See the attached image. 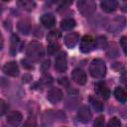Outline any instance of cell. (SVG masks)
<instances>
[{"instance_id":"cell-34","label":"cell","mask_w":127,"mask_h":127,"mask_svg":"<svg viewBox=\"0 0 127 127\" xmlns=\"http://www.w3.org/2000/svg\"><path fill=\"white\" fill-rule=\"evenodd\" d=\"M3 1H5V2H7V1H10V0H3Z\"/></svg>"},{"instance_id":"cell-29","label":"cell","mask_w":127,"mask_h":127,"mask_svg":"<svg viewBox=\"0 0 127 127\" xmlns=\"http://www.w3.org/2000/svg\"><path fill=\"white\" fill-rule=\"evenodd\" d=\"M103 124H104V117L103 116H99L98 118H96L95 121H94V123H93V125L94 126H97V127L103 126Z\"/></svg>"},{"instance_id":"cell-33","label":"cell","mask_w":127,"mask_h":127,"mask_svg":"<svg viewBox=\"0 0 127 127\" xmlns=\"http://www.w3.org/2000/svg\"><path fill=\"white\" fill-rule=\"evenodd\" d=\"M49 66H50V61H46V62L44 63V65H43L44 69H46V68L49 67Z\"/></svg>"},{"instance_id":"cell-13","label":"cell","mask_w":127,"mask_h":127,"mask_svg":"<svg viewBox=\"0 0 127 127\" xmlns=\"http://www.w3.org/2000/svg\"><path fill=\"white\" fill-rule=\"evenodd\" d=\"M21 121H22V114L19 111H12L7 116V122L12 126L19 125Z\"/></svg>"},{"instance_id":"cell-2","label":"cell","mask_w":127,"mask_h":127,"mask_svg":"<svg viewBox=\"0 0 127 127\" xmlns=\"http://www.w3.org/2000/svg\"><path fill=\"white\" fill-rule=\"evenodd\" d=\"M27 56L33 61H39L44 56V49L40 43H30L27 49Z\"/></svg>"},{"instance_id":"cell-5","label":"cell","mask_w":127,"mask_h":127,"mask_svg":"<svg viewBox=\"0 0 127 127\" xmlns=\"http://www.w3.org/2000/svg\"><path fill=\"white\" fill-rule=\"evenodd\" d=\"M67 67L66 64V54L64 52H61L56 56L55 59V69L59 72L65 71Z\"/></svg>"},{"instance_id":"cell-27","label":"cell","mask_w":127,"mask_h":127,"mask_svg":"<svg viewBox=\"0 0 127 127\" xmlns=\"http://www.w3.org/2000/svg\"><path fill=\"white\" fill-rule=\"evenodd\" d=\"M120 44H121V47H122L125 55L127 56V37H122L121 41H120Z\"/></svg>"},{"instance_id":"cell-9","label":"cell","mask_w":127,"mask_h":127,"mask_svg":"<svg viewBox=\"0 0 127 127\" xmlns=\"http://www.w3.org/2000/svg\"><path fill=\"white\" fill-rule=\"evenodd\" d=\"M71 78L75 83H77L79 85H82L86 82V74L81 68L73 69L71 72Z\"/></svg>"},{"instance_id":"cell-10","label":"cell","mask_w":127,"mask_h":127,"mask_svg":"<svg viewBox=\"0 0 127 127\" xmlns=\"http://www.w3.org/2000/svg\"><path fill=\"white\" fill-rule=\"evenodd\" d=\"M3 71L5 74L10 75V76H17L19 74V67L15 62H9L4 64L3 66Z\"/></svg>"},{"instance_id":"cell-30","label":"cell","mask_w":127,"mask_h":127,"mask_svg":"<svg viewBox=\"0 0 127 127\" xmlns=\"http://www.w3.org/2000/svg\"><path fill=\"white\" fill-rule=\"evenodd\" d=\"M121 81L127 85V71H124L121 75Z\"/></svg>"},{"instance_id":"cell-3","label":"cell","mask_w":127,"mask_h":127,"mask_svg":"<svg viewBox=\"0 0 127 127\" xmlns=\"http://www.w3.org/2000/svg\"><path fill=\"white\" fill-rule=\"evenodd\" d=\"M77 8L83 16H90L95 12L96 5L92 0H78Z\"/></svg>"},{"instance_id":"cell-4","label":"cell","mask_w":127,"mask_h":127,"mask_svg":"<svg viewBox=\"0 0 127 127\" xmlns=\"http://www.w3.org/2000/svg\"><path fill=\"white\" fill-rule=\"evenodd\" d=\"M96 47V40L91 36H84L80 40L79 49L82 53H89Z\"/></svg>"},{"instance_id":"cell-14","label":"cell","mask_w":127,"mask_h":127,"mask_svg":"<svg viewBox=\"0 0 127 127\" xmlns=\"http://www.w3.org/2000/svg\"><path fill=\"white\" fill-rule=\"evenodd\" d=\"M17 5L24 11H32L36 7V3L34 0H17Z\"/></svg>"},{"instance_id":"cell-19","label":"cell","mask_w":127,"mask_h":127,"mask_svg":"<svg viewBox=\"0 0 127 127\" xmlns=\"http://www.w3.org/2000/svg\"><path fill=\"white\" fill-rule=\"evenodd\" d=\"M75 25H76L75 24V21L73 19H70V18L64 19V20H63L61 22V28L63 30H64V31H68V30L73 29L75 27Z\"/></svg>"},{"instance_id":"cell-26","label":"cell","mask_w":127,"mask_h":127,"mask_svg":"<svg viewBox=\"0 0 127 127\" xmlns=\"http://www.w3.org/2000/svg\"><path fill=\"white\" fill-rule=\"evenodd\" d=\"M96 46L99 48H103L106 46V39L104 37H99L96 40Z\"/></svg>"},{"instance_id":"cell-15","label":"cell","mask_w":127,"mask_h":127,"mask_svg":"<svg viewBox=\"0 0 127 127\" xmlns=\"http://www.w3.org/2000/svg\"><path fill=\"white\" fill-rule=\"evenodd\" d=\"M96 92L98 95H100L103 99H108L109 95H110V91L108 89V87H106V85L103 82H97L96 83Z\"/></svg>"},{"instance_id":"cell-12","label":"cell","mask_w":127,"mask_h":127,"mask_svg":"<svg viewBox=\"0 0 127 127\" xmlns=\"http://www.w3.org/2000/svg\"><path fill=\"white\" fill-rule=\"evenodd\" d=\"M78 39L79 38H78V35L76 33H69V34H67V35L64 36V40L65 46L67 48H69V49H72L77 44Z\"/></svg>"},{"instance_id":"cell-25","label":"cell","mask_w":127,"mask_h":127,"mask_svg":"<svg viewBox=\"0 0 127 127\" xmlns=\"http://www.w3.org/2000/svg\"><path fill=\"white\" fill-rule=\"evenodd\" d=\"M73 0H61V3H60V9H66L67 7H69L71 5Z\"/></svg>"},{"instance_id":"cell-16","label":"cell","mask_w":127,"mask_h":127,"mask_svg":"<svg viewBox=\"0 0 127 127\" xmlns=\"http://www.w3.org/2000/svg\"><path fill=\"white\" fill-rule=\"evenodd\" d=\"M41 22L45 28H53L56 24V19L52 14H45L41 18Z\"/></svg>"},{"instance_id":"cell-20","label":"cell","mask_w":127,"mask_h":127,"mask_svg":"<svg viewBox=\"0 0 127 127\" xmlns=\"http://www.w3.org/2000/svg\"><path fill=\"white\" fill-rule=\"evenodd\" d=\"M61 37H62V33L58 30H55V31H52L48 34L47 40L49 43H54V42H58V40H60Z\"/></svg>"},{"instance_id":"cell-7","label":"cell","mask_w":127,"mask_h":127,"mask_svg":"<svg viewBox=\"0 0 127 127\" xmlns=\"http://www.w3.org/2000/svg\"><path fill=\"white\" fill-rule=\"evenodd\" d=\"M76 116H77V120L80 121L81 123H88L90 121L92 115H91V112H90L88 106L83 105L78 109Z\"/></svg>"},{"instance_id":"cell-23","label":"cell","mask_w":127,"mask_h":127,"mask_svg":"<svg viewBox=\"0 0 127 127\" xmlns=\"http://www.w3.org/2000/svg\"><path fill=\"white\" fill-rule=\"evenodd\" d=\"M19 42V38L16 35H13L11 37V55H15L16 54V50H17V44Z\"/></svg>"},{"instance_id":"cell-21","label":"cell","mask_w":127,"mask_h":127,"mask_svg":"<svg viewBox=\"0 0 127 127\" xmlns=\"http://www.w3.org/2000/svg\"><path fill=\"white\" fill-rule=\"evenodd\" d=\"M60 50V45L58 44V42H54V43H50L49 46H48V49H47V52L50 56H53L55 55L58 51Z\"/></svg>"},{"instance_id":"cell-31","label":"cell","mask_w":127,"mask_h":127,"mask_svg":"<svg viewBox=\"0 0 127 127\" xmlns=\"http://www.w3.org/2000/svg\"><path fill=\"white\" fill-rule=\"evenodd\" d=\"M22 63H23V66H25V67H27V68H32V67H33L32 64H28L29 63L27 62V60H23Z\"/></svg>"},{"instance_id":"cell-6","label":"cell","mask_w":127,"mask_h":127,"mask_svg":"<svg viewBox=\"0 0 127 127\" xmlns=\"http://www.w3.org/2000/svg\"><path fill=\"white\" fill-rule=\"evenodd\" d=\"M125 24H126V19L122 16H119V17H116L115 19H113L110 22V24L107 27V30L111 33H116L118 31L122 30L124 28Z\"/></svg>"},{"instance_id":"cell-11","label":"cell","mask_w":127,"mask_h":127,"mask_svg":"<svg viewBox=\"0 0 127 127\" xmlns=\"http://www.w3.org/2000/svg\"><path fill=\"white\" fill-rule=\"evenodd\" d=\"M101 9L106 13H111L117 9L118 2L117 0H103L100 4Z\"/></svg>"},{"instance_id":"cell-1","label":"cell","mask_w":127,"mask_h":127,"mask_svg":"<svg viewBox=\"0 0 127 127\" xmlns=\"http://www.w3.org/2000/svg\"><path fill=\"white\" fill-rule=\"evenodd\" d=\"M89 72L91 76L95 78H102L106 74V65L104 62L99 59L93 60L89 65Z\"/></svg>"},{"instance_id":"cell-8","label":"cell","mask_w":127,"mask_h":127,"mask_svg":"<svg viewBox=\"0 0 127 127\" xmlns=\"http://www.w3.org/2000/svg\"><path fill=\"white\" fill-rule=\"evenodd\" d=\"M47 99L51 103H58L63 99V92L60 88L53 87L51 88L47 93Z\"/></svg>"},{"instance_id":"cell-17","label":"cell","mask_w":127,"mask_h":127,"mask_svg":"<svg viewBox=\"0 0 127 127\" xmlns=\"http://www.w3.org/2000/svg\"><path fill=\"white\" fill-rule=\"evenodd\" d=\"M17 28H18V31L23 34V35H28L29 32H30V29H31V25H30V22L29 20L27 19H23L21 21L18 22V25H17Z\"/></svg>"},{"instance_id":"cell-24","label":"cell","mask_w":127,"mask_h":127,"mask_svg":"<svg viewBox=\"0 0 127 127\" xmlns=\"http://www.w3.org/2000/svg\"><path fill=\"white\" fill-rule=\"evenodd\" d=\"M107 125H108L109 127H118V126L121 125V122H120V120H119L118 118L113 117V118H111V119L109 120V122L107 123Z\"/></svg>"},{"instance_id":"cell-32","label":"cell","mask_w":127,"mask_h":127,"mask_svg":"<svg viewBox=\"0 0 127 127\" xmlns=\"http://www.w3.org/2000/svg\"><path fill=\"white\" fill-rule=\"evenodd\" d=\"M59 82H60L61 84H64V83H65V84L67 85V81H66V78H65V77H64V78H60V79H59Z\"/></svg>"},{"instance_id":"cell-18","label":"cell","mask_w":127,"mask_h":127,"mask_svg":"<svg viewBox=\"0 0 127 127\" xmlns=\"http://www.w3.org/2000/svg\"><path fill=\"white\" fill-rule=\"evenodd\" d=\"M114 96H115V98L118 101H120L122 103L127 102V92L123 88H121V87H116L115 88V90H114Z\"/></svg>"},{"instance_id":"cell-28","label":"cell","mask_w":127,"mask_h":127,"mask_svg":"<svg viewBox=\"0 0 127 127\" xmlns=\"http://www.w3.org/2000/svg\"><path fill=\"white\" fill-rule=\"evenodd\" d=\"M7 111V105L3 99L0 100V115H4L5 112Z\"/></svg>"},{"instance_id":"cell-22","label":"cell","mask_w":127,"mask_h":127,"mask_svg":"<svg viewBox=\"0 0 127 127\" xmlns=\"http://www.w3.org/2000/svg\"><path fill=\"white\" fill-rule=\"evenodd\" d=\"M90 102H91L92 107L95 109V111H97V112L102 111V109H103V105H102V103H101L98 99L93 98V97H90Z\"/></svg>"}]
</instances>
